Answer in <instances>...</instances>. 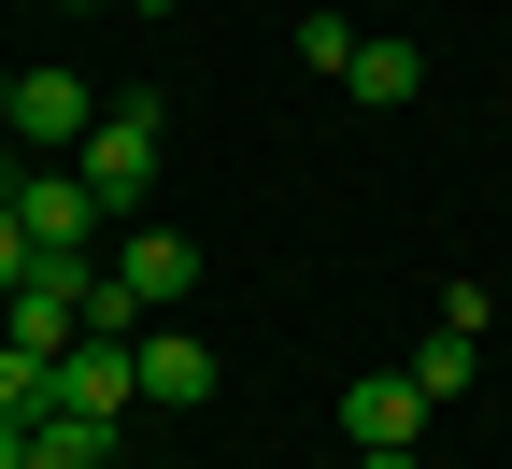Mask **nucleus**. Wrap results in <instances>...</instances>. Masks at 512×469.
<instances>
[{
	"instance_id": "obj_7",
	"label": "nucleus",
	"mask_w": 512,
	"mask_h": 469,
	"mask_svg": "<svg viewBox=\"0 0 512 469\" xmlns=\"http://www.w3.org/2000/svg\"><path fill=\"white\" fill-rule=\"evenodd\" d=\"M114 285L143 299V313H171L185 285H200V242H171V228H128V256H114Z\"/></svg>"
},
{
	"instance_id": "obj_15",
	"label": "nucleus",
	"mask_w": 512,
	"mask_h": 469,
	"mask_svg": "<svg viewBox=\"0 0 512 469\" xmlns=\"http://www.w3.org/2000/svg\"><path fill=\"white\" fill-rule=\"evenodd\" d=\"M29 271H43V242H29V214H15V199H0V299H15Z\"/></svg>"
},
{
	"instance_id": "obj_8",
	"label": "nucleus",
	"mask_w": 512,
	"mask_h": 469,
	"mask_svg": "<svg viewBox=\"0 0 512 469\" xmlns=\"http://www.w3.org/2000/svg\"><path fill=\"white\" fill-rule=\"evenodd\" d=\"M86 128H100V114H86L72 72H15V143H72V157H86Z\"/></svg>"
},
{
	"instance_id": "obj_4",
	"label": "nucleus",
	"mask_w": 512,
	"mask_h": 469,
	"mask_svg": "<svg viewBox=\"0 0 512 469\" xmlns=\"http://www.w3.org/2000/svg\"><path fill=\"white\" fill-rule=\"evenodd\" d=\"M342 441H356V455L427 441V384H413V370H356V384H342Z\"/></svg>"
},
{
	"instance_id": "obj_18",
	"label": "nucleus",
	"mask_w": 512,
	"mask_h": 469,
	"mask_svg": "<svg viewBox=\"0 0 512 469\" xmlns=\"http://www.w3.org/2000/svg\"><path fill=\"white\" fill-rule=\"evenodd\" d=\"M57 15H100V0H57Z\"/></svg>"
},
{
	"instance_id": "obj_1",
	"label": "nucleus",
	"mask_w": 512,
	"mask_h": 469,
	"mask_svg": "<svg viewBox=\"0 0 512 469\" xmlns=\"http://www.w3.org/2000/svg\"><path fill=\"white\" fill-rule=\"evenodd\" d=\"M86 299H100V256H43V271L0 299V342L15 356H72L86 342Z\"/></svg>"
},
{
	"instance_id": "obj_6",
	"label": "nucleus",
	"mask_w": 512,
	"mask_h": 469,
	"mask_svg": "<svg viewBox=\"0 0 512 469\" xmlns=\"http://www.w3.org/2000/svg\"><path fill=\"white\" fill-rule=\"evenodd\" d=\"M128 356H143V398H157V413H200V398H214V356H200V327H143Z\"/></svg>"
},
{
	"instance_id": "obj_11",
	"label": "nucleus",
	"mask_w": 512,
	"mask_h": 469,
	"mask_svg": "<svg viewBox=\"0 0 512 469\" xmlns=\"http://www.w3.org/2000/svg\"><path fill=\"white\" fill-rule=\"evenodd\" d=\"M57 413V356H15L0 342V427H43Z\"/></svg>"
},
{
	"instance_id": "obj_19",
	"label": "nucleus",
	"mask_w": 512,
	"mask_h": 469,
	"mask_svg": "<svg viewBox=\"0 0 512 469\" xmlns=\"http://www.w3.org/2000/svg\"><path fill=\"white\" fill-rule=\"evenodd\" d=\"M143 15H171V0H143Z\"/></svg>"
},
{
	"instance_id": "obj_9",
	"label": "nucleus",
	"mask_w": 512,
	"mask_h": 469,
	"mask_svg": "<svg viewBox=\"0 0 512 469\" xmlns=\"http://www.w3.org/2000/svg\"><path fill=\"white\" fill-rule=\"evenodd\" d=\"M413 86H427V57H413L399 29H370V43H356V100H384V114H399Z\"/></svg>"
},
{
	"instance_id": "obj_16",
	"label": "nucleus",
	"mask_w": 512,
	"mask_h": 469,
	"mask_svg": "<svg viewBox=\"0 0 512 469\" xmlns=\"http://www.w3.org/2000/svg\"><path fill=\"white\" fill-rule=\"evenodd\" d=\"M356 469H427V441H399V455H356Z\"/></svg>"
},
{
	"instance_id": "obj_5",
	"label": "nucleus",
	"mask_w": 512,
	"mask_h": 469,
	"mask_svg": "<svg viewBox=\"0 0 512 469\" xmlns=\"http://www.w3.org/2000/svg\"><path fill=\"white\" fill-rule=\"evenodd\" d=\"M57 413H86V427H128V413H143V356H114V342H72V356H57Z\"/></svg>"
},
{
	"instance_id": "obj_17",
	"label": "nucleus",
	"mask_w": 512,
	"mask_h": 469,
	"mask_svg": "<svg viewBox=\"0 0 512 469\" xmlns=\"http://www.w3.org/2000/svg\"><path fill=\"white\" fill-rule=\"evenodd\" d=\"M0 143H15V72H0Z\"/></svg>"
},
{
	"instance_id": "obj_10",
	"label": "nucleus",
	"mask_w": 512,
	"mask_h": 469,
	"mask_svg": "<svg viewBox=\"0 0 512 469\" xmlns=\"http://www.w3.org/2000/svg\"><path fill=\"white\" fill-rule=\"evenodd\" d=\"M29 469H114V427H86V413H43V427H29Z\"/></svg>"
},
{
	"instance_id": "obj_3",
	"label": "nucleus",
	"mask_w": 512,
	"mask_h": 469,
	"mask_svg": "<svg viewBox=\"0 0 512 469\" xmlns=\"http://www.w3.org/2000/svg\"><path fill=\"white\" fill-rule=\"evenodd\" d=\"M0 199H15V214H29V242H43V256H86V242L114 228L86 171H29V185H0Z\"/></svg>"
},
{
	"instance_id": "obj_2",
	"label": "nucleus",
	"mask_w": 512,
	"mask_h": 469,
	"mask_svg": "<svg viewBox=\"0 0 512 469\" xmlns=\"http://www.w3.org/2000/svg\"><path fill=\"white\" fill-rule=\"evenodd\" d=\"M86 185H100V214H143V185H157V100H114L100 128H86V157H72Z\"/></svg>"
},
{
	"instance_id": "obj_13",
	"label": "nucleus",
	"mask_w": 512,
	"mask_h": 469,
	"mask_svg": "<svg viewBox=\"0 0 512 469\" xmlns=\"http://www.w3.org/2000/svg\"><path fill=\"white\" fill-rule=\"evenodd\" d=\"M399 370H413V384H427V413H441V398H470V370H484V356H470V342H456V327H441V342H427V356H399Z\"/></svg>"
},
{
	"instance_id": "obj_14",
	"label": "nucleus",
	"mask_w": 512,
	"mask_h": 469,
	"mask_svg": "<svg viewBox=\"0 0 512 469\" xmlns=\"http://www.w3.org/2000/svg\"><path fill=\"white\" fill-rule=\"evenodd\" d=\"M143 327H157V313H143V299H128V285L100 271V299H86V342H114V356H128V342H143Z\"/></svg>"
},
{
	"instance_id": "obj_12",
	"label": "nucleus",
	"mask_w": 512,
	"mask_h": 469,
	"mask_svg": "<svg viewBox=\"0 0 512 469\" xmlns=\"http://www.w3.org/2000/svg\"><path fill=\"white\" fill-rule=\"evenodd\" d=\"M356 43H370L356 15H299V72H342V86H356Z\"/></svg>"
}]
</instances>
